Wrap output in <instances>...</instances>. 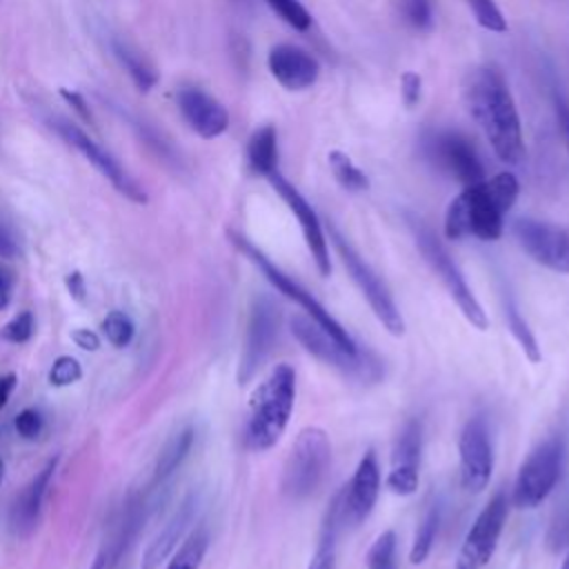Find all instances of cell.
Listing matches in <instances>:
<instances>
[{
  "mask_svg": "<svg viewBox=\"0 0 569 569\" xmlns=\"http://www.w3.org/2000/svg\"><path fill=\"white\" fill-rule=\"evenodd\" d=\"M462 100L498 160L507 164L522 162L525 142L520 116L502 73L491 64L471 69L462 84Z\"/></svg>",
  "mask_w": 569,
  "mask_h": 569,
  "instance_id": "obj_1",
  "label": "cell"
},
{
  "mask_svg": "<svg viewBox=\"0 0 569 569\" xmlns=\"http://www.w3.org/2000/svg\"><path fill=\"white\" fill-rule=\"evenodd\" d=\"M518 193L520 184L511 171L462 187L445 211V236L449 240L467 236L498 240L505 229V216L516 204Z\"/></svg>",
  "mask_w": 569,
  "mask_h": 569,
  "instance_id": "obj_2",
  "label": "cell"
},
{
  "mask_svg": "<svg viewBox=\"0 0 569 569\" xmlns=\"http://www.w3.org/2000/svg\"><path fill=\"white\" fill-rule=\"evenodd\" d=\"M296 369L289 362H278L256 385L249 398L244 445L251 451H269L278 445L289 427L296 405Z\"/></svg>",
  "mask_w": 569,
  "mask_h": 569,
  "instance_id": "obj_3",
  "label": "cell"
},
{
  "mask_svg": "<svg viewBox=\"0 0 569 569\" xmlns=\"http://www.w3.org/2000/svg\"><path fill=\"white\" fill-rule=\"evenodd\" d=\"M331 469V440L318 425H307L296 433V440L284 458L280 489L291 500L313 496L327 480Z\"/></svg>",
  "mask_w": 569,
  "mask_h": 569,
  "instance_id": "obj_4",
  "label": "cell"
},
{
  "mask_svg": "<svg viewBox=\"0 0 569 569\" xmlns=\"http://www.w3.org/2000/svg\"><path fill=\"white\" fill-rule=\"evenodd\" d=\"M229 238H231V242L236 244V249H238L247 260H251V262L260 269V273L267 278V282H269L273 289H278L284 298L293 300L313 322H318V325H320L338 345H342L347 351H351V353H358V351H360V345L353 340V336L325 309V305H322L309 289H305L298 280H293L289 273H284L269 256H264V253H262L253 242H249L244 236L231 231Z\"/></svg>",
  "mask_w": 569,
  "mask_h": 569,
  "instance_id": "obj_5",
  "label": "cell"
},
{
  "mask_svg": "<svg viewBox=\"0 0 569 569\" xmlns=\"http://www.w3.org/2000/svg\"><path fill=\"white\" fill-rule=\"evenodd\" d=\"M411 231H413L416 244H418L425 262L440 278V282L445 284V289L449 291V296L453 298V302L458 305V309L467 318V322L471 327H476L478 331H487V327H489L487 311L482 309L473 289L465 280L460 267L456 264L451 253L445 249V244L438 240V236L420 220H411Z\"/></svg>",
  "mask_w": 569,
  "mask_h": 569,
  "instance_id": "obj_6",
  "label": "cell"
},
{
  "mask_svg": "<svg viewBox=\"0 0 569 569\" xmlns=\"http://www.w3.org/2000/svg\"><path fill=\"white\" fill-rule=\"evenodd\" d=\"M329 238L333 249L338 251L349 278L371 307L373 316L380 320V325L391 333V336H402L405 333V318L396 305V298L387 282L373 271V267L353 249V244L333 227L329 224Z\"/></svg>",
  "mask_w": 569,
  "mask_h": 569,
  "instance_id": "obj_7",
  "label": "cell"
},
{
  "mask_svg": "<svg viewBox=\"0 0 569 569\" xmlns=\"http://www.w3.org/2000/svg\"><path fill=\"white\" fill-rule=\"evenodd\" d=\"M289 327H291L293 338L300 342V347L307 353H311L320 362L333 367L342 376L358 378V380H369V382L380 378V362L371 351H367V349H360L358 353L347 351L318 322H313L307 313L305 316L296 313L289 320Z\"/></svg>",
  "mask_w": 569,
  "mask_h": 569,
  "instance_id": "obj_8",
  "label": "cell"
},
{
  "mask_svg": "<svg viewBox=\"0 0 569 569\" xmlns=\"http://www.w3.org/2000/svg\"><path fill=\"white\" fill-rule=\"evenodd\" d=\"M562 458H565V442L562 438H547L540 442L518 469L511 505L516 509H536L547 500L562 473Z\"/></svg>",
  "mask_w": 569,
  "mask_h": 569,
  "instance_id": "obj_9",
  "label": "cell"
},
{
  "mask_svg": "<svg viewBox=\"0 0 569 569\" xmlns=\"http://www.w3.org/2000/svg\"><path fill=\"white\" fill-rule=\"evenodd\" d=\"M280 331V311L269 296H256L249 309L244 345L238 365V382L247 385L264 365Z\"/></svg>",
  "mask_w": 569,
  "mask_h": 569,
  "instance_id": "obj_10",
  "label": "cell"
},
{
  "mask_svg": "<svg viewBox=\"0 0 569 569\" xmlns=\"http://www.w3.org/2000/svg\"><path fill=\"white\" fill-rule=\"evenodd\" d=\"M511 233L533 262L556 273H569V227L536 218H516Z\"/></svg>",
  "mask_w": 569,
  "mask_h": 569,
  "instance_id": "obj_11",
  "label": "cell"
},
{
  "mask_svg": "<svg viewBox=\"0 0 569 569\" xmlns=\"http://www.w3.org/2000/svg\"><path fill=\"white\" fill-rule=\"evenodd\" d=\"M460 458V485L469 493L487 489L493 473V445L487 420L476 413L471 416L458 436Z\"/></svg>",
  "mask_w": 569,
  "mask_h": 569,
  "instance_id": "obj_12",
  "label": "cell"
},
{
  "mask_svg": "<svg viewBox=\"0 0 569 569\" xmlns=\"http://www.w3.org/2000/svg\"><path fill=\"white\" fill-rule=\"evenodd\" d=\"M507 516H509V500L502 491H498L476 516L473 525L469 527L462 540L460 556H458L460 569H482L491 560L498 547V540L502 536V529L507 525Z\"/></svg>",
  "mask_w": 569,
  "mask_h": 569,
  "instance_id": "obj_13",
  "label": "cell"
},
{
  "mask_svg": "<svg viewBox=\"0 0 569 569\" xmlns=\"http://www.w3.org/2000/svg\"><path fill=\"white\" fill-rule=\"evenodd\" d=\"M427 158L456 178L462 187L480 182L485 178L482 162L476 153V147L467 136L451 129L433 131L425 138Z\"/></svg>",
  "mask_w": 569,
  "mask_h": 569,
  "instance_id": "obj_14",
  "label": "cell"
},
{
  "mask_svg": "<svg viewBox=\"0 0 569 569\" xmlns=\"http://www.w3.org/2000/svg\"><path fill=\"white\" fill-rule=\"evenodd\" d=\"M267 180L273 187V191L282 198V202L289 207L293 218L298 220L305 244H307V249L313 258V264H316L318 273L322 278H327L331 273V258H329V244H327V236H325V229H322V222H320L318 213L307 202V198L278 169L271 171L267 176Z\"/></svg>",
  "mask_w": 569,
  "mask_h": 569,
  "instance_id": "obj_15",
  "label": "cell"
},
{
  "mask_svg": "<svg viewBox=\"0 0 569 569\" xmlns=\"http://www.w3.org/2000/svg\"><path fill=\"white\" fill-rule=\"evenodd\" d=\"M380 480L378 456L373 449H367L358 460L349 485L338 493L342 525L349 522L351 527H358L371 516L380 496Z\"/></svg>",
  "mask_w": 569,
  "mask_h": 569,
  "instance_id": "obj_16",
  "label": "cell"
},
{
  "mask_svg": "<svg viewBox=\"0 0 569 569\" xmlns=\"http://www.w3.org/2000/svg\"><path fill=\"white\" fill-rule=\"evenodd\" d=\"M56 131L67 140V144H71L84 160H89L122 196L136 200V202H144V191L127 176V171L120 167V162L107 151L102 149L93 138H89L80 127H76L69 120H56Z\"/></svg>",
  "mask_w": 569,
  "mask_h": 569,
  "instance_id": "obj_17",
  "label": "cell"
},
{
  "mask_svg": "<svg viewBox=\"0 0 569 569\" xmlns=\"http://www.w3.org/2000/svg\"><path fill=\"white\" fill-rule=\"evenodd\" d=\"M422 427L418 420H407L391 449V469L387 473V489L396 496H411L420 482Z\"/></svg>",
  "mask_w": 569,
  "mask_h": 569,
  "instance_id": "obj_18",
  "label": "cell"
},
{
  "mask_svg": "<svg viewBox=\"0 0 569 569\" xmlns=\"http://www.w3.org/2000/svg\"><path fill=\"white\" fill-rule=\"evenodd\" d=\"M178 109L184 122L204 140L222 136L229 127L227 107L198 87H184L178 91Z\"/></svg>",
  "mask_w": 569,
  "mask_h": 569,
  "instance_id": "obj_19",
  "label": "cell"
},
{
  "mask_svg": "<svg viewBox=\"0 0 569 569\" xmlns=\"http://www.w3.org/2000/svg\"><path fill=\"white\" fill-rule=\"evenodd\" d=\"M267 64H269L271 76L287 91H305L320 76L318 60L309 51H305L296 44H289V42L271 47Z\"/></svg>",
  "mask_w": 569,
  "mask_h": 569,
  "instance_id": "obj_20",
  "label": "cell"
},
{
  "mask_svg": "<svg viewBox=\"0 0 569 569\" xmlns=\"http://www.w3.org/2000/svg\"><path fill=\"white\" fill-rule=\"evenodd\" d=\"M142 520V502L140 500H129L120 513V518L113 522L109 536L104 538L100 551L96 553V560L91 569H116L118 562L122 560L124 551L129 549L138 527Z\"/></svg>",
  "mask_w": 569,
  "mask_h": 569,
  "instance_id": "obj_21",
  "label": "cell"
},
{
  "mask_svg": "<svg viewBox=\"0 0 569 569\" xmlns=\"http://www.w3.org/2000/svg\"><path fill=\"white\" fill-rule=\"evenodd\" d=\"M196 511V500L189 496L169 518V522L164 525V529L149 542V547L142 553V562L140 569H156L160 567V562L178 547V542L182 540L191 518Z\"/></svg>",
  "mask_w": 569,
  "mask_h": 569,
  "instance_id": "obj_22",
  "label": "cell"
},
{
  "mask_svg": "<svg viewBox=\"0 0 569 569\" xmlns=\"http://www.w3.org/2000/svg\"><path fill=\"white\" fill-rule=\"evenodd\" d=\"M342 529V516H340V500L338 493L331 500L322 527L320 538L316 545V551L309 558L307 569H336V556H338V533Z\"/></svg>",
  "mask_w": 569,
  "mask_h": 569,
  "instance_id": "obj_23",
  "label": "cell"
},
{
  "mask_svg": "<svg viewBox=\"0 0 569 569\" xmlns=\"http://www.w3.org/2000/svg\"><path fill=\"white\" fill-rule=\"evenodd\" d=\"M249 169L258 176H269L278 169V133L273 124H262L256 129L247 142Z\"/></svg>",
  "mask_w": 569,
  "mask_h": 569,
  "instance_id": "obj_24",
  "label": "cell"
},
{
  "mask_svg": "<svg viewBox=\"0 0 569 569\" xmlns=\"http://www.w3.org/2000/svg\"><path fill=\"white\" fill-rule=\"evenodd\" d=\"M53 471H56V460H49V462L38 471V476L31 480V485L22 491V496H20V500L16 502V509H13V518H16V527H18V529H31V527H33Z\"/></svg>",
  "mask_w": 569,
  "mask_h": 569,
  "instance_id": "obj_25",
  "label": "cell"
},
{
  "mask_svg": "<svg viewBox=\"0 0 569 569\" xmlns=\"http://www.w3.org/2000/svg\"><path fill=\"white\" fill-rule=\"evenodd\" d=\"M193 440H196L193 427H184V429H180L178 433L171 436V440L164 445V449L158 456V462H156V469H153V487L167 482L178 471V467L189 456V451L193 447Z\"/></svg>",
  "mask_w": 569,
  "mask_h": 569,
  "instance_id": "obj_26",
  "label": "cell"
},
{
  "mask_svg": "<svg viewBox=\"0 0 569 569\" xmlns=\"http://www.w3.org/2000/svg\"><path fill=\"white\" fill-rule=\"evenodd\" d=\"M111 49H113V56L118 58V62L124 67V71L129 73V78L133 80V84L140 91H149L158 82L156 69L136 49H131L127 42L113 38Z\"/></svg>",
  "mask_w": 569,
  "mask_h": 569,
  "instance_id": "obj_27",
  "label": "cell"
},
{
  "mask_svg": "<svg viewBox=\"0 0 569 569\" xmlns=\"http://www.w3.org/2000/svg\"><path fill=\"white\" fill-rule=\"evenodd\" d=\"M327 162H329V169L336 178V182L345 189V191H351V193H362L369 189V178L367 173L340 149H331L327 153Z\"/></svg>",
  "mask_w": 569,
  "mask_h": 569,
  "instance_id": "obj_28",
  "label": "cell"
},
{
  "mask_svg": "<svg viewBox=\"0 0 569 569\" xmlns=\"http://www.w3.org/2000/svg\"><path fill=\"white\" fill-rule=\"evenodd\" d=\"M438 527H440V505H431L427 509V513L422 516L418 529H416V536H413V542H411V549H409V562L411 565H422L429 558L431 547L436 542Z\"/></svg>",
  "mask_w": 569,
  "mask_h": 569,
  "instance_id": "obj_29",
  "label": "cell"
},
{
  "mask_svg": "<svg viewBox=\"0 0 569 569\" xmlns=\"http://www.w3.org/2000/svg\"><path fill=\"white\" fill-rule=\"evenodd\" d=\"M505 320H507V327L511 331V336L516 338V342L520 345V349L525 351V356L531 360V362H540L542 353H540V347H538V340L529 327V322L525 320V316L518 311L516 302L509 298L505 302Z\"/></svg>",
  "mask_w": 569,
  "mask_h": 569,
  "instance_id": "obj_30",
  "label": "cell"
},
{
  "mask_svg": "<svg viewBox=\"0 0 569 569\" xmlns=\"http://www.w3.org/2000/svg\"><path fill=\"white\" fill-rule=\"evenodd\" d=\"M207 549H209V533H207V529L198 527L180 545V549L176 551V556L171 558L167 569H198L204 560Z\"/></svg>",
  "mask_w": 569,
  "mask_h": 569,
  "instance_id": "obj_31",
  "label": "cell"
},
{
  "mask_svg": "<svg viewBox=\"0 0 569 569\" xmlns=\"http://www.w3.org/2000/svg\"><path fill=\"white\" fill-rule=\"evenodd\" d=\"M396 533L391 529L376 536L367 551V569H396Z\"/></svg>",
  "mask_w": 569,
  "mask_h": 569,
  "instance_id": "obj_32",
  "label": "cell"
},
{
  "mask_svg": "<svg viewBox=\"0 0 569 569\" xmlns=\"http://www.w3.org/2000/svg\"><path fill=\"white\" fill-rule=\"evenodd\" d=\"M398 9L413 31L425 33L433 27V0H398Z\"/></svg>",
  "mask_w": 569,
  "mask_h": 569,
  "instance_id": "obj_33",
  "label": "cell"
},
{
  "mask_svg": "<svg viewBox=\"0 0 569 569\" xmlns=\"http://www.w3.org/2000/svg\"><path fill=\"white\" fill-rule=\"evenodd\" d=\"M469 9L476 16V22L493 33H505L507 31V20L502 16V11L498 9V4L493 0H467Z\"/></svg>",
  "mask_w": 569,
  "mask_h": 569,
  "instance_id": "obj_34",
  "label": "cell"
},
{
  "mask_svg": "<svg viewBox=\"0 0 569 569\" xmlns=\"http://www.w3.org/2000/svg\"><path fill=\"white\" fill-rule=\"evenodd\" d=\"M102 331L113 347H127L133 338V322L122 311H111L102 320Z\"/></svg>",
  "mask_w": 569,
  "mask_h": 569,
  "instance_id": "obj_35",
  "label": "cell"
},
{
  "mask_svg": "<svg viewBox=\"0 0 569 569\" xmlns=\"http://www.w3.org/2000/svg\"><path fill=\"white\" fill-rule=\"evenodd\" d=\"M289 27L296 31H307L311 27L309 11L298 0H264Z\"/></svg>",
  "mask_w": 569,
  "mask_h": 569,
  "instance_id": "obj_36",
  "label": "cell"
},
{
  "mask_svg": "<svg viewBox=\"0 0 569 569\" xmlns=\"http://www.w3.org/2000/svg\"><path fill=\"white\" fill-rule=\"evenodd\" d=\"M82 376V367L76 358L71 356H60L53 365H51V371H49V382L53 387H67V385H73L76 380H80Z\"/></svg>",
  "mask_w": 569,
  "mask_h": 569,
  "instance_id": "obj_37",
  "label": "cell"
},
{
  "mask_svg": "<svg viewBox=\"0 0 569 569\" xmlns=\"http://www.w3.org/2000/svg\"><path fill=\"white\" fill-rule=\"evenodd\" d=\"M31 333H33V316H31L29 311L18 313V316H16L13 320H9V322L4 325V329H2V338L9 340V342H16V345L27 342V340L31 338Z\"/></svg>",
  "mask_w": 569,
  "mask_h": 569,
  "instance_id": "obj_38",
  "label": "cell"
},
{
  "mask_svg": "<svg viewBox=\"0 0 569 569\" xmlns=\"http://www.w3.org/2000/svg\"><path fill=\"white\" fill-rule=\"evenodd\" d=\"M420 93H422V78L416 71H405L402 78H400L402 102L411 109L420 102Z\"/></svg>",
  "mask_w": 569,
  "mask_h": 569,
  "instance_id": "obj_39",
  "label": "cell"
},
{
  "mask_svg": "<svg viewBox=\"0 0 569 569\" xmlns=\"http://www.w3.org/2000/svg\"><path fill=\"white\" fill-rule=\"evenodd\" d=\"M16 431L24 438V440H33L40 431H42V418L36 409H24L18 413L16 418Z\"/></svg>",
  "mask_w": 569,
  "mask_h": 569,
  "instance_id": "obj_40",
  "label": "cell"
},
{
  "mask_svg": "<svg viewBox=\"0 0 569 569\" xmlns=\"http://www.w3.org/2000/svg\"><path fill=\"white\" fill-rule=\"evenodd\" d=\"M553 107H556L558 127L562 131V138H565L567 151H569V104H567V100L560 93H553Z\"/></svg>",
  "mask_w": 569,
  "mask_h": 569,
  "instance_id": "obj_41",
  "label": "cell"
},
{
  "mask_svg": "<svg viewBox=\"0 0 569 569\" xmlns=\"http://www.w3.org/2000/svg\"><path fill=\"white\" fill-rule=\"evenodd\" d=\"M71 338H73V342H76L80 349H84V351H96V349L100 347V338H98L93 331H89V329H76V331L71 333Z\"/></svg>",
  "mask_w": 569,
  "mask_h": 569,
  "instance_id": "obj_42",
  "label": "cell"
},
{
  "mask_svg": "<svg viewBox=\"0 0 569 569\" xmlns=\"http://www.w3.org/2000/svg\"><path fill=\"white\" fill-rule=\"evenodd\" d=\"M60 93H62V98H64L82 118H91V113H89V109H87V102H84V98H82L80 93L69 91V89H60Z\"/></svg>",
  "mask_w": 569,
  "mask_h": 569,
  "instance_id": "obj_43",
  "label": "cell"
},
{
  "mask_svg": "<svg viewBox=\"0 0 569 569\" xmlns=\"http://www.w3.org/2000/svg\"><path fill=\"white\" fill-rule=\"evenodd\" d=\"M67 289H69V293L76 298V300H84V293H87V289H84V278L78 273V271H73V273H69L67 276Z\"/></svg>",
  "mask_w": 569,
  "mask_h": 569,
  "instance_id": "obj_44",
  "label": "cell"
},
{
  "mask_svg": "<svg viewBox=\"0 0 569 569\" xmlns=\"http://www.w3.org/2000/svg\"><path fill=\"white\" fill-rule=\"evenodd\" d=\"M13 387H16V376L13 373H2L0 376V409H4Z\"/></svg>",
  "mask_w": 569,
  "mask_h": 569,
  "instance_id": "obj_45",
  "label": "cell"
},
{
  "mask_svg": "<svg viewBox=\"0 0 569 569\" xmlns=\"http://www.w3.org/2000/svg\"><path fill=\"white\" fill-rule=\"evenodd\" d=\"M16 253H18V247L13 238L4 229H0V258H13Z\"/></svg>",
  "mask_w": 569,
  "mask_h": 569,
  "instance_id": "obj_46",
  "label": "cell"
},
{
  "mask_svg": "<svg viewBox=\"0 0 569 569\" xmlns=\"http://www.w3.org/2000/svg\"><path fill=\"white\" fill-rule=\"evenodd\" d=\"M11 300V278L4 269H0V309H4Z\"/></svg>",
  "mask_w": 569,
  "mask_h": 569,
  "instance_id": "obj_47",
  "label": "cell"
},
{
  "mask_svg": "<svg viewBox=\"0 0 569 569\" xmlns=\"http://www.w3.org/2000/svg\"><path fill=\"white\" fill-rule=\"evenodd\" d=\"M560 569H569V551H567V556H565V560H562Z\"/></svg>",
  "mask_w": 569,
  "mask_h": 569,
  "instance_id": "obj_48",
  "label": "cell"
},
{
  "mask_svg": "<svg viewBox=\"0 0 569 569\" xmlns=\"http://www.w3.org/2000/svg\"><path fill=\"white\" fill-rule=\"evenodd\" d=\"M2 476H4V465H2V460H0V482H2Z\"/></svg>",
  "mask_w": 569,
  "mask_h": 569,
  "instance_id": "obj_49",
  "label": "cell"
},
{
  "mask_svg": "<svg viewBox=\"0 0 569 569\" xmlns=\"http://www.w3.org/2000/svg\"><path fill=\"white\" fill-rule=\"evenodd\" d=\"M458 569H460V567H458Z\"/></svg>",
  "mask_w": 569,
  "mask_h": 569,
  "instance_id": "obj_50",
  "label": "cell"
}]
</instances>
